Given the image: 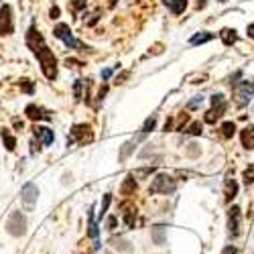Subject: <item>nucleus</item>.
Segmentation results:
<instances>
[{"label": "nucleus", "instance_id": "nucleus-32", "mask_svg": "<svg viewBox=\"0 0 254 254\" xmlns=\"http://www.w3.org/2000/svg\"><path fill=\"white\" fill-rule=\"evenodd\" d=\"M110 201H112V195H110V193H106V195H104V203H102V209H100V218L106 214V211H108V205H110Z\"/></svg>", "mask_w": 254, "mask_h": 254}, {"label": "nucleus", "instance_id": "nucleus-12", "mask_svg": "<svg viewBox=\"0 0 254 254\" xmlns=\"http://www.w3.org/2000/svg\"><path fill=\"white\" fill-rule=\"evenodd\" d=\"M240 138H242V146H244V149L254 151V124H248L246 126V128L242 130V134H240Z\"/></svg>", "mask_w": 254, "mask_h": 254}, {"label": "nucleus", "instance_id": "nucleus-29", "mask_svg": "<svg viewBox=\"0 0 254 254\" xmlns=\"http://www.w3.org/2000/svg\"><path fill=\"white\" fill-rule=\"evenodd\" d=\"M155 126H157V116H151L149 120L144 122V126H142V132H146V134H149V132L155 128Z\"/></svg>", "mask_w": 254, "mask_h": 254}, {"label": "nucleus", "instance_id": "nucleus-42", "mask_svg": "<svg viewBox=\"0 0 254 254\" xmlns=\"http://www.w3.org/2000/svg\"><path fill=\"white\" fill-rule=\"evenodd\" d=\"M173 128V118H169L167 122H165V130H171Z\"/></svg>", "mask_w": 254, "mask_h": 254}, {"label": "nucleus", "instance_id": "nucleus-1", "mask_svg": "<svg viewBox=\"0 0 254 254\" xmlns=\"http://www.w3.org/2000/svg\"><path fill=\"white\" fill-rule=\"evenodd\" d=\"M27 45H29V49L35 53V57L39 59L41 69H43L45 77H47V79H55V77H57V59H55L53 51L45 45L43 35L37 31L35 25H33V27L29 29V33H27Z\"/></svg>", "mask_w": 254, "mask_h": 254}, {"label": "nucleus", "instance_id": "nucleus-37", "mask_svg": "<svg viewBox=\"0 0 254 254\" xmlns=\"http://www.w3.org/2000/svg\"><path fill=\"white\" fill-rule=\"evenodd\" d=\"M222 254H238V250H236L234 246H226V248L222 250Z\"/></svg>", "mask_w": 254, "mask_h": 254}, {"label": "nucleus", "instance_id": "nucleus-36", "mask_svg": "<svg viewBox=\"0 0 254 254\" xmlns=\"http://www.w3.org/2000/svg\"><path fill=\"white\" fill-rule=\"evenodd\" d=\"M39 151H41V142H39V140H37V142L33 140V142H31V153L35 155V153H39Z\"/></svg>", "mask_w": 254, "mask_h": 254}, {"label": "nucleus", "instance_id": "nucleus-10", "mask_svg": "<svg viewBox=\"0 0 254 254\" xmlns=\"http://www.w3.org/2000/svg\"><path fill=\"white\" fill-rule=\"evenodd\" d=\"M25 114L29 116V120L33 122H39V120H51V114L45 110V108H41V106H35V104H29L27 108H25Z\"/></svg>", "mask_w": 254, "mask_h": 254}, {"label": "nucleus", "instance_id": "nucleus-30", "mask_svg": "<svg viewBox=\"0 0 254 254\" xmlns=\"http://www.w3.org/2000/svg\"><path fill=\"white\" fill-rule=\"evenodd\" d=\"M201 104H203V96H193V100H189L187 108H189V110H195L197 106H201Z\"/></svg>", "mask_w": 254, "mask_h": 254}, {"label": "nucleus", "instance_id": "nucleus-7", "mask_svg": "<svg viewBox=\"0 0 254 254\" xmlns=\"http://www.w3.org/2000/svg\"><path fill=\"white\" fill-rule=\"evenodd\" d=\"M240 220H242V211L238 205H232L228 209V232L232 238H236L240 234Z\"/></svg>", "mask_w": 254, "mask_h": 254}, {"label": "nucleus", "instance_id": "nucleus-43", "mask_svg": "<svg viewBox=\"0 0 254 254\" xmlns=\"http://www.w3.org/2000/svg\"><path fill=\"white\" fill-rule=\"evenodd\" d=\"M205 2H207V0H197V8H203V6H205Z\"/></svg>", "mask_w": 254, "mask_h": 254}, {"label": "nucleus", "instance_id": "nucleus-38", "mask_svg": "<svg viewBox=\"0 0 254 254\" xmlns=\"http://www.w3.org/2000/svg\"><path fill=\"white\" fill-rule=\"evenodd\" d=\"M49 16H51V18H59V8H57V6H51Z\"/></svg>", "mask_w": 254, "mask_h": 254}, {"label": "nucleus", "instance_id": "nucleus-17", "mask_svg": "<svg viewBox=\"0 0 254 254\" xmlns=\"http://www.w3.org/2000/svg\"><path fill=\"white\" fill-rule=\"evenodd\" d=\"M136 191V181H134V175H128L124 179V183H122V187H120V193L122 195H132Z\"/></svg>", "mask_w": 254, "mask_h": 254}, {"label": "nucleus", "instance_id": "nucleus-14", "mask_svg": "<svg viewBox=\"0 0 254 254\" xmlns=\"http://www.w3.org/2000/svg\"><path fill=\"white\" fill-rule=\"evenodd\" d=\"M151 238H153V242L155 244H165L167 242V228L165 226H155L153 230H151Z\"/></svg>", "mask_w": 254, "mask_h": 254}, {"label": "nucleus", "instance_id": "nucleus-33", "mask_svg": "<svg viewBox=\"0 0 254 254\" xmlns=\"http://www.w3.org/2000/svg\"><path fill=\"white\" fill-rule=\"evenodd\" d=\"M252 181H254V167H250V169H246V171H244V183L250 185Z\"/></svg>", "mask_w": 254, "mask_h": 254}, {"label": "nucleus", "instance_id": "nucleus-5", "mask_svg": "<svg viewBox=\"0 0 254 254\" xmlns=\"http://www.w3.org/2000/svg\"><path fill=\"white\" fill-rule=\"evenodd\" d=\"M6 232L10 236L18 238V236H25V232H27V220L25 216L20 214V211H12L8 222H6Z\"/></svg>", "mask_w": 254, "mask_h": 254}, {"label": "nucleus", "instance_id": "nucleus-26", "mask_svg": "<svg viewBox=\"0 0 254 254\" xmlns=\"http://www.w3.org/2000/svg\"><path fill=\"white\" fill-rule=\"evenodd\" d=\"M90 230H88V234H90V238H98V224L94 222V211L90 209Z\"/></svg>", "mask_w": 254, "mask_h": 254}, {"label": "nucleus", "instance_id": "nucleus-35", "mask_svg": "<svg viewBox=\"0 0 254 254\" xmlns=\"http://www.w3.org/2000/svg\"><path fill=\"white\" fill-rule=\"evenodd\" d=\"M116 224H118V218H116V216H110L108 220H106V228H108V230H114Z\"/></svg>", "mask_w": 254, "mask_h": 254}, {"label": "nucleus", "instance_id": "nucleus-25", "mask_svg": "<svg viewBox=\"0 0 254 254\" xmlns=\"http://www.w3.org/2000/svg\"><path fill=\"white\" fill-rule=\"evenodd\" d=\"M211 106H214V108H228L224 94H214L211 96Z\"/></svg>", "mask_w": 254, "mask_h": 254}, {"label": "nucleus", "instance_id": "nucleus-20", "mask_svg": "<svg viewBox=\"0 0 254 254\" xmlns=\"http://www.w3.org/2000/svg\"><path fill=\"white\" fill-rule=\"evenodd\" d=\"M0 136H2V142H4V146H6V151H14V149H16V138L10 134L8 128H2Z\"/></svg>", "mask_w": 254, "mask_h": 254}, {"label": "nucleus", "instance_id": "nucleus-4", "mask_svg": "<svg viewBox=\"0 0 254 254\" xmlns=\"http://www.w3.org/2000/svg\"><path fill=\"white\" fill-rule=\"evenodd\" d=\"M92 138H94V134H92V128L88 124H75L67 136V146H73L75 142L86 144V142H92Z\"/></svg>", "mask_w": 254, "mask_h": 254}, {"label": "nucleus", "instance_id": "nucleus-8", "mask_svg": "<svg viewBox=\"0 0 254 254\" xmlns=\"http://www.w3.org/2000/svg\"><path fill=\"white\" fill-rule=\"evenodd\" d=\"M37 197H39V189L35 183H27L23 189H20V201L25 203L27 211H33L35 203H37Z\"/></svg>", "mask_w": 254, "mask_h": 254}, {"label": "nucleus", "instance_id": "nucleus-2", "mask_svg": "<svg viewBox=\"0 0 254 254\" xmlns=\"http://www.w3.org/2000/svg\"><path fill=\"white\" fill-rule=\"evenodd\" d=\"M177 189V181L173 177H169V175H157L149 187V193H163V195H169V193H173Z\"/></svg>", "mask_w": 254, "mask_h": 254}, {"label": "nucleus", "instance_id": "nucleus-15", "mask_svg": "<svg viewBox=\"0 0 254 254\" xmlns=\"http://www.w3.org/2000/svg\"><path fill=\"white\" fill-rule=\"evenodd\" d=\"M236 195H238V183H236V179L228 177V179H226V201L230 203Z\"/></svg>", "mask_w": 254, "mask_h": 254}, {"label": "nucleus", "instance_id": "nucleus-47", "mask_svg": "<svg viewBox=\"0 0 254 254\" xmlns=\"http://www.w3.org/2000/svg\"><path fill=\"white\" fill-rule=\"evenodd\" d=\"M252 86H254V83H252Z\"/></svg>", "mask_w": 254, "mask_h": 254}, {"label": "nucleus", "instance_id": "nucleus-40", "mask_svg": "<svg viewBox=\"0 0 254 254\" xmlns=\"http://www.w3.org/2000/svg\"><path fill=\"white\" fill-rule=\"evenodd\" d=\"M106 92H108V86H104V88H100V92H98V100H102V98L106 96Z\"/></svg>", "mask_w": 254, "mask_h": 254}, {"label": "nucleus", "instance_id": "nucleus-11", "mask_svg": "<svg viewBox=\"0 0 254 254\" xmlns=\"http://www.w3.org/2000/svg\"><path fill=\"white\" fill-rule=\"evenodd\" d=\"M35 138H37L41 144L49 146V144H53L55 134H53V130L49 128V126H35Z\"/></svg>", "mask_w": 254, "mask_h": 254}, {"label": "nucleus", "instance_id": "nucleus-39", "mask_svg": "<svg viewBox=\"0 0 254 254\" xmlns=\"http://www.w3.org/2000/svg\"><path fill=\"white\" fill-rule=\"evenodd\" d=\"M246 33H248V37H250V39H254V23H250V25H248Z\"/></svg>", "mask_w": 254, "mask_h": 254}, {"label": "nucleus", "instance_id": "nucleus-46", "mask_svg": "<svg viewBox=\"0 0 254 254\" xmlns=\"http://www.w3.org/2000/svg\"><path fill=\"white\" fill-rule=\"evenodd\" d=\"M252 112H254V108H252Z\"/></svg>", "mask_w": 254, "mask_h": 254}, {"label": "nucleus", "instance_id": "nucleus-28", "mask_svg": "<svg viewBox=\"0 0 254 254\" xmlns=\"http://www.w3.org/2000/svg\"><path fill=\"white\" fill-rule=\"evenodd\" d=\"M83 86H86V81H83V79H75V83H73V96H75V100L81 98V90H83Z\"/></svg>", "mask_w": 254, "mask_h": 254}, {"label": "nucleus", "instance_id": "nucleus-9", "mask_svg": "<svg viewBox=\"0 0 254 254\" xmlns=\"http://www.w3.org/2000/svg\"><path fill=\"white\" fill-rule=\"evenodd\" d=\"M14 31V20H12V8L4 4L0 8V35H12Z\"/></svg>", "mask_w": 254, "mask_h": 254}, {"label": "nucleus", "instance_id": "nucleus-6", "mask_svg": "<svg viewBox=\"0 0 254 254\" xmlns=\"http://www.w3.org/2000/svg\"><path fill=\"white\" fill-rule=\"evenodd\" d=\"M252 96H254V86L250 81H240L234 86V98H236L238 106H246Z\"/></svg>", "mask_w": 254, "mask_h": 254}, {"label": "nucleus", "instance_id": "nucleus-19", "mask_svg": "<svg viewBox=\"0 0 254 254\" xmlns=\"http://www.w3.org/2000/svg\"><path fill=\"white\" fill-rule=\"evenodd\" d=\"M211 39H214V33L203 31V33H197V35H193L191 39H189V45H203V43H207V41H211Z\"/></svg>", "mask_w": 254, "mask_h": 254}, {"label": "nucleus", "instance_id": "nucleus-16", "mask_svg": "<svg viewBox=\"0 0 254 254\" xmlns=\"http://www.w3.org/2000/svg\"><path fill=\"white\" fill-rule=\"evenodd\" d=\"M134 149H136V140H134V138H132V140H128L126 144H122L120 155H118V161H120V163H124L126 159H128V157L134 153Z\"/></svg>", "mask_w": 254, "mask_h": 254}, {"label": "nucleus", "instance_id": "nucleus-13", "mask_svg": "<svg viewBox=\"0 0 254 254\" xmlns=\"http://www.w3.org/2000/svg\"><path fill=\"white\" fill-rule=\"evenodd\" d=\"M163 4L173 14H181L187 8V0H163Z\"/></svg>", "mask_w": 254, "mask_h": 254}, {"label": "nucleus", "instance_id": "nucleus-23", "mask_svg": "<svg viewBox=\"0 0 254 254\" xmlns=\"http://www.w3.org/2000/svg\"><path fill=\"white\" fill-rule=\"evenodd\" d=\"M112 244H114V248H116V250H122V252H130V250H132V244H130L128 240H124V238L112 240Z\"/></svg>", "mask_w": 254, "mask_h": 254}, {"label": "nucleus", "instance_id": "nucleus-34", "mask_svg": "<svg viewBox=\"0 0 254 254\" xmlns=\"http://www.w3.org/2000/svg\"><path fill=\"white\" fill-rule=\"evenodd\" d=\"M83 6H86V0H75V2H71V10H73V12L81 10Z\"/></svg>", "mask_w": 254, "mask_h": 254}, {"label": "nucleus", "instance_id": "nucleus-27", "mask_svg": "<svg viewBox=\"0 0 254 254\" xmlns=\"http://www.w3.org/2000/svg\"><path fill=\"white\" fill-rule=\"evenodd\" d=\"M18 86H20V90H23L25 94H35V86L31 83V79H20Z\"/></svg>", "mask_w": 254, "mask_h": 254}, {"label": "nucleus", "instance_id": "nucleus-21", "mask_svg": "<svg viewBox=\"0 0 254 254\" xmlns=\"http://www.w3.org/2000/svg\"><path fill=\"white\" fill-rule=\"evenodd\" d=\"M226 112V108H211L207 114H205V122H209V124H214L222 114Z\"/></svg>", "mask_w": 254, "mask_h": 254}, {"label": "nucleus", "instance_id": "nucleus-45", "mask_svg": "<svg viewBox=\"0 0 254 254\" xmlns=\"http://www.w3.org/2000/svg\"><path fill=\"white\" fill-rule=\"evenodd\" d=\"M220 2H226V0H220Z\"/></svg>", "mask_w": 254, "mask_h": 254}, {"label": "nucleus", "instance_id": "nucleus-31", "mask_svg": "<svg viewBox=\"0 0 254 254\" xmlns=\"http://www.w3.org/2000/svg\"><path fill=\"white\" fill-rule=\"evenodd\" d=\"M185 132L187 134H193V136H197V134H201V124L199 122H193L189 128H185Z\"/></svg>", "mask_w": 254, "mask_h": 254}, {"label": "nucleus", "instance_id": "nucleus-41", "mask_svg": "<svg viewBox=\"0 0 254 254\" xmlns=\"http://www.w3.org/2000/svg\"><path fill=\"white\" fill-rule=\"evenodd\" d=\"M110 75H112V69H110V67H108V69H104V71H102V79H108Z\"/></svg>", "mask_w": 254, "mask_h": 254}, {"label": "nucleus", "instance_id": "nucleus-18", "mask_svg": "<svg viewBox=\"0 0 254 254\" xmlns=\"http://www.w3.org/2000/svg\"><path fill=\"white\" fill-rule=\"evenodd\" d=\"M220 39H222V43H224L226 47H230V45H234L236 41H238V35H236L234 29H224V31L220 33Z\"/></svg>", "mask_w": 254, "mask_h": 254}, {"label": "nucleus", "instance_id": "nucleus-22", "mask_svg": "<svg viewBox=\"0 0 254 254\" xmlns=\"http://www.w3.org/2000/svg\"><path fill=\"white\" fill-rule=\"evenodd\" d=\"M222 134H224V138H232L236 134V124L234 122H224L222 124Z\"/></svg>", "mask_w": 254, "mask_h": 254}, {"label": "nucleus", "instance_id": "nucleus-3", "mask_svg": "<svg viewBox=\"0 0 254 254\" xmlns=\"http://www.w3.org/2000/svg\"><path fill=\"white\" fill-rule=\"evenodd\" d=\"M53 35H55L57 39H61L63 43H65V47H69V49H79V51H86V49H88V47L83 49V45L79 43V41H75V37H73L69 25H65V23H59V25L53 29Z\"/></svg>", "mask_w": 254, "mask_h": 254}, {"label": "nucleus", "instance_id": "nucleus-24", "mask_svg": "<svg viewBox=\"0 0 254 254\" xmlns=\"http://www.w3.org/2000/svg\"><path fill=\"white\" fill-rule=\"evenodd\" d=\"M134 220H136V211H134L132 207H126V211H124V222H126V226L134 228Z\"/></svg>", "mask_w": 254, "mask_h": 254}, {"label": "nucleus", "instance_id": "nucleus-44", "mask_svg": "<svg viewBox=\"0 0 254 254\" xmlns=\"http://www.w3.org/2000/svg\"><path fill=\"white\" fill-rule=\"evenodd\" d=\"M116 2H118V0H110V6H116Z\"/></svg>", "mask_w": 254, "mask_h": 254}]
</instances>
